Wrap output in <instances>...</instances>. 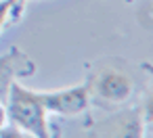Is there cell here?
I'll use <instances>...</instances> for the list:
<instances>
[{"label": "cell", "instance_id": "obj_8", "mask_svg": "<svg viewBox=\"0 0 153 138\" xmlns=\"http://www.w3.org/2000/svg\"><path fill=\"white\" fill-rule=\"evenodd\" d=\"M4 125H7V107H4V103H0V130Z\"/></svg>", "mask_w": 153, "mask_h": 138}, {"label": "cell", "instance_id": "obj_7", "mask_svg": "<svg viewBox=\"0 0 153 138\" xmlns=\"http://www.w3.org/2000/svg\"><path fill=\"white\" fill-rule=\"evenodd\" d=\"M0 138H27L19 128L15 125H4L2 130H0Z\"/></svg>", "mask_w": 153, "mask_h": 138}, {"label": "cell", "instance_id": "obj_1", "mask_svg": "<svg viewBox=\"0 0 153 138\" xmlns=\"http://www.w3.org/2000/svg\"><path fill=\"white\" fill-rule=\"evenodd\" d=\"M4 103H7V117L13 121L15 128L32 134L34 138H53V132L46 119L48 111L44 109L38 92L21 86L17 80L13 82Z\"/></svg>", "mask_w": 153, "mask_h": 138}, {"label": "cell", "instance_id": "obj_2", "mask_svg": "<svg viewBox=\"0 0 153 138\" xmlns=\"http://www.w3.org/2000/svg\"><path fill=\"white\" fill-rule=\"evenodd\" d=\"M90 96H94L101 103L107 105H122L126 103L134 92V80L128 71L107 67L99 71L92 80H88Z\"/></svg>", "mask_w": 153, "mask_h": 138}, {"label": "cell", "instance_id": "obj_3", "mask_svg": "<svg viewBox=\"0 0 153 138\" xmlns=\"http://www.w3.org/2000/svg\"><path fill=\"white\" fill-rule=\"evenodd\" d=\"M42 105L46 111L57 113V115H80L88 109L90 103V88L88 82L71 86V88H61V90H53V92H38Z\"/></svg>", "mask_w": 153, "mask_h": 138}, {"label": "cell", "instance_id": "obj_4", "mask_svg": "<svg viewBox=\"0 0 153 138\" xmlns=\"http://www.w3.org/2000/svg\"><path fill=\"white\" fill-rule=\"evenodd\" d=\"M34 71H36L34 61L19 48H11L4 57H0V103L7 100L13 82L32 75Z\"/></svg>", "mask_w": 153, "mask_h": 138}, {"label": "cell", "instance_id": "obj_5", "mask_svg": "<svg viewBox=\"0 0 153 138\" xmlns=\"http://www.w3.org/2000/svg\"><path fill=\"white\" fill-rule=\"evenodd\" d=\"M145 121L147 117H143L138 109L126 111L113 119L109 138H145Z\"/></svg>", "mask_w": 153, "mask_h": 138}, {"label": "cell", "instance_id": "obj_6", "mask_svg": "<svg viewBox=\"0 0 153 138\" xmlns=\"http://www.w3.org/2000/svg\"><path fill=\"white\" fill-rule=\"evenodd\" d=\"M23 2H25V0H0V30H2L9 13L13 9H17V7H23Z\"/></svg>", "mask_w": 153, "mask_h": 138}]
</instances>
